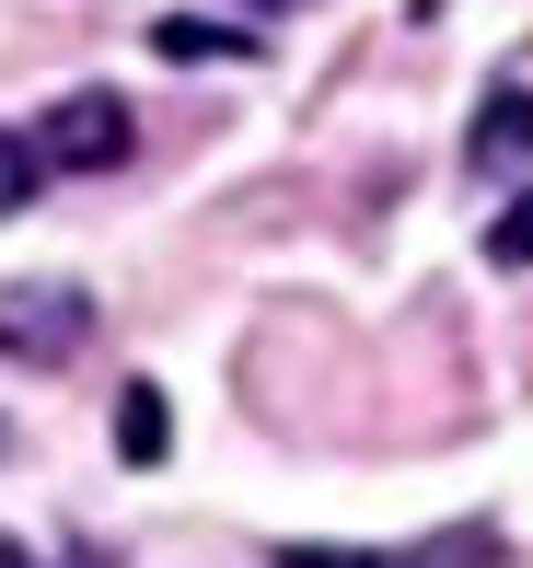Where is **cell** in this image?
<instances>
[{
    "label": "cell",
    "mask_w": 533,
    "mask_h": 568,
    "mask_svg": "<svg viewBox=\"0 0 533 568\" xmlns=\"http://www.w3.org/2000/svg\"><path fill=\"white\" fill-rule=\"evenodd\" d=\"M93 348V291L82 278H12L0 291V359L12 372H70Z\"/></svg>",
    "instance_id": "1"
},
{
    "label": "cell",
    "mask_w": 533,
    "mask_h": 568,
    "mask_svg": "<svg viewBox=\"0 0 533 568\" xmlns=\"http://www.w3.org/2000/svg\"><path fill=\"white\" fill-rule=\"evenodd\" d=\"M35 163L47 174H116V163H140V128H129V93H105V82H82V93H59L35 128Z\"/></svg>",
    "instance_id": "2"
},
{
    "label": "cell",
    "mask_w": 533,
    "mask_h": 568,
    "mask_svg": "<svg viewBox=\"0 0 533 568\" xmlns=\"http://www.w3.org/2000/svg\"><path fill=\"white\" fill-rule=\"evenodd\" d=\"M464 151H475V163H499V174H511V163H533V82H522V93L499 82L488 105H475V140H464Z\"/></svg>",
    "instance_id": "3"
},
{
    "label": "cell",
    "mask_w": 533,
    "mask_h": 568,
    "mask_svg": "<svg viewBox=\"0 0 533 568\" xmlns=\"http://www.w3.org/2000/svg\"><path fill=\"white\" fill-rule=\"evenodd\" d=\"M151 47H163V59H256V36H244V23H197V12H163L151 23Z\"/></svg>",
    "instance_id": "4"
},
{
    "label": "cell",
    "mask_w": 533,
    "mask_h": 568,
    "mask_svg": "<svg viewBox=\"0 0 533 568\" xmlns=\"http://www.w3.org/2000/svg\"><path fill=\"white\" fill-rule=\"evenodd\" d=\"M116 453H129V464H163V453H174V406L151 395V383L116 395Z\"/></svg>",
    "instance_id": "5"
},
{
    "label": "cell",
    "mask_w": 533,
    "mask_h": 568,
    "mask_svg": "<svg viewBox=\"0 0 533 568\" xmlns=\"http://www.w3.org/2000/svg\"><path fill=\"white\" fill-rule=\"evenodd\" d=\"M267 568H429L418 546H301V534H290V546H267Z\"/></svg>",
    "instance_id": "6"
},
{
    "label": "cell",
    "mask_w": 533,
    "mask_h": 568,
    "mask_svg": "<svg viewBox=\"0 0 533 568\" xmlns=\"http://www.w3.org/2000/svg\"><path fill=\"white\" fill-rule=\"evenodd\" d=\"M488 255H499V267H533V186H522L511 210L488 221Z\"/></svg>",
    "instance_id": "7"
},
{
    "label": "cell",
    "mask_w": 533,
    "mask_h": 568,
    "mask_svg": "<svg viewBox=\"0 0 533 568\" xmlns=\"http://www.w3.org/2000/svg\"><path fill=\"white\" fill-rule=\"evenodd\" d=\"M35 174H47V163H35V140H12V128H0V221L35 197Z\"/></svg>",
    "instance_id": "8"
},
{
    "label": "cell",
    "mask_w": 533,
    "mask_h": 568,
    "mask_svg": "<svg viewBox=\"0 0 533 568\" xmlns=\"http://www.w3.org/2000/svg\"><path fill=\"white\" fill-rule=\"evenodd\" d=\"M0 568H35V557H23V546H12V534H0Z\"/></svg>",
    "instance_id": "9"
},
{
    "label": "cell",
    "mask_w": 533,
    "mask_h": 568,
    "mask_svg": "<svg viewBox=\"0 0 533 568\" xmlns=\"http://www.w3.org/2000/svg\"><path fill=\"white\" fill-rule=\"evenodd\" d=\"M244 12H301V0H244Z\"/></svg>",
    "instance_id": "10"
},
{
    "label": "cell",
    "mask_w": 533,
    "mask_h": 568,
    "mask_svg": "<svg viewBox=\"0 0 533 568\" xmlns=\"http://www.w3.org/2000/svg\"><path fill=\"white\" fill-rule=\"evenodd\" d=\"M0 453H12V429H0Z\"/></svg>",
    "instance_id": "11"
}]
</instances>
